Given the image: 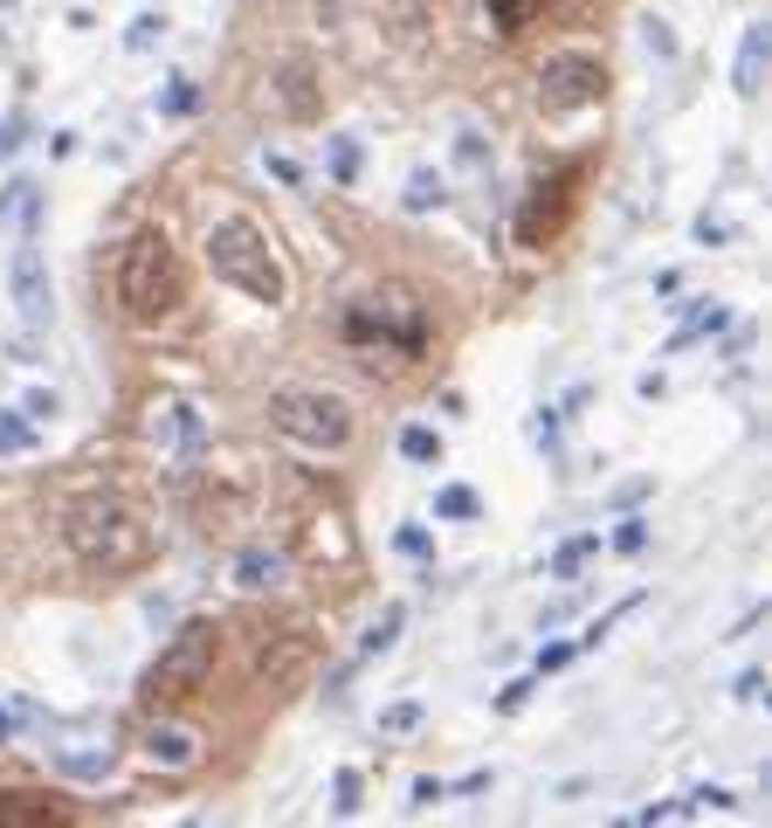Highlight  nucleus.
Segmentation results:
<instances>
[{
	"label": "nucleus",
	"mask_w": 772,
	"mask_h": 828,
	"mask_svg": "<svg viewBox=\"0 0 772 828\" xmlns=\"http://www.w3.org/2000/svg\"><path fill=\"white\" fill-rule=\"evenodd\" d=\"M69 553L90 566V574H139L159 553V532L145 525V511H132L124 498H84L69 511Z\"/></svg>",
	"instance_id": "obj_1"
},
{
	"label": "nucleus",
	"mask_w": 772,
	"mask_h": 828,
	"mask_svg": "<svg viewBox=\"0 0 772 828\" xmlns=\"http://www.w3.org/2000/svg\"><path fill=\"white\" fill-rule=\"evenodd\" d=\"M208 270H214V283H228V291H242L249 304H283L290 297V276H283V263H276V249H269V236L255 221H242V215H228V221H214L208 228Z\"/></svg>",
	"instance_id": "obj_2"
},
{
	"label": "nucleus",
	"mask_w": 772,
	"mask_h": 828,
	"mask_svg": "<svg viewBox=\"0 0 772 828\" xmlns=\"http://www.w3.org/2000/svg\"><path fill=\"white\" fill-rule=\"evenodd\" d=\"M179 297H187V276H179V255L173 242L159 236V228H145V236L124 242L118 255V310L132 325H159L179 310Z\"/></svg>",
	"instance_id": "obj_3"
},
{
	"label": "nucleus",
	"mask_w": 772,
	"mask_h": 828,
	"mask_svg": "<svg viewBox=\"0 0 772 828\" xmlns=\"http://www.w3.org/2000/svg\"><path fill=\"white\" fill-rule=\"evenodd\" d=\"M345 339L366 359V373H394L400 359H415L428 346V310L407 297V291H386V297H359L345 310Z\"/></svg>",
	"instance_id": "obj_4"
},
{
	"label": "nucleus",
	"mask_w": 772,
	"mask_h": 828,
	"mask_svg": "<svg viewBox=\"0 0 772 828\" xmlns=\"http://www.w3.org/2000/svg\"><path fill=\"white\" fill-rule=\"evenodd\" d=\"M214 663H221V629L214 621H187L159 656H152V669L139 677V705L152 711H173L187 705V697H200L214 684Z\"/></svg>",
	"instance_id": "obj_5"
},
{
	"label": "nucleus",
	"mask_w": 772,
	"mask_h": 828,
	"mask_svg": "<svg viewBox=\"0 0 772 828\" xmlns=\"http://www.w3.org/2000/svg\"><path fill=\"white\" fill-rule=\"evenodd\" d=\"M269 428L297 449H345L352 443V407L339 394H324V386H276Z\"/></svg>",
	"instance_id": "obj_6"
},
{
	"label": "nucleus",
	"mask_w": 772,
	"mask_h": 828,
	"mask_svg": "<svg viewBox=\"0 0 772 828\" xmlns=\"http://www.w3.org/2000/svg\"><path fill=\"white\" fill-rule=\"evenodd\" d=\"M607 97V69L594 56H580V48H565V56H552L545 69H538V103H545V118H573L586 111V103Z\"/></svg>",
	"instance_id": "obj_7"
},
{
	"label": "nucleus",
	"mask_w": 772,
	"mask_h": 828,
	"mask_svg": "<svg viewBox=\"0 0 772 828\" xmlns=\"http://www.w3.org/2000/svg\"><path fill=\"white\" fill-rule=\"evenodd\" d=\"M8 297H14V310H21V325L29 331H42L48 325V263H42V242L21 228V242H14V255H8Z\"/></svg>",
	"instance_id": "obj_8"
},
{
	"label": "nucleus",
	"mask_w": 772,
	"mask_h": 828,
	"mask_svg": "<svg viewBox=\"0 0 772 828\" xmlns=\"http://www.w3.org/2000/svg\"><path fill=\"white\" fill-rule=\"evenodd\" d=\"M311 663H318V635L311 629H283V635L263 642V656H255V684L263 690H297L311 677Z\"/></svg>",
	"instance_id": "obj_9"
},
{
	"label": "nucleus",
	"mask_w": 772,
	"mask_h": 828,
	"mask_svg": "<svg viewBox=\"0 0 772 828\" xmlns=\"http://www.w3.org/2000/svg\"><path fill=\"white\" fill-rule=\"evenodd\" d=\"M565 207H573V173L531 179V194H525V207H518V242H525V249H545L559 228H565Z\"/></svg>",
	"instance_id": "obj_10"
},
{
	"label": "nucleus",
	"mask_w": 772,
	"mask_h": 828,
	"mask_svg": "<svg viewBox=\"0 0 772 828\" xmlns=\"http://www.w3.org/2000/svg\"><path fill=\"white\" fill-rule=\"evenodd\" d=\"M145 766H159V773H187V766H200V732H194V724L159 718V724L145 732Z\"/></svg>",
	"instance_id": "obj_11"
},
{
	"label": "nucleus",
	"mask_w": 772,
	"mask_h": 828,
	"mask_svg": "<svg viewBox=\"0 0 772 828\" xmlns=\"http://www.w3.org/2000/svg\"><path fill=\"white\" fill-rule=\"evenodd\" d=\"M145 435H152V443H166V449H187V456H194L208 428H200V414H194L187 401H166V407L145 414Z\"/></svg>",
	"instance_id": "obj_12"
},
{
	"label": "nucleus",
	"mask_w": 772,
	"mask_h": 828,
	"mask_svg": "<svg viewBox=\"0 0 772 828\" xmlns=\"http://www.w3.org/2000/svg\"><path fill=\"white\" fill-rule=\"evenodd\" d=\"M283 580H290V559H283L276 546H242L235 553V587L242 593H276Z\"/></svg>",
	"instance_id": "obj_13"
},
{
	"label": "nucleus",
	"mask_w": 772,
	"mask_h": 828,
	"mask_svg": "<svg viewBox=\"0 0 772 828\" xmlns=\"http://www.w3.org/2000/svg\"><path fill=\"white\" fill-rule=\"evenodd\" d=\"M765 56H772V29H765V21H752V29H745V42H738V69H731V90H738V97H759Z\"/></svg>",
	"instance_id": "obj_14"
},
{
	"label": "nucleus",
	"mask_w": 772,
	"mask_h": 828,
	"mask_svg": "<svg viewBox=\"0 0 772 828\" xmlns=\"http://www.w3.org/2000/svg\"><path fill=\"white\" fill-rule=\"evenodd\" d=\"M242 490L235 483H228V477H214L208 470V490H194V518H200V525H208V532H221V525H235V518H242Z\"/></svg>",
	"instance_id": "obj_15"
},
{
	"label": "nucleus",
	"mask_w": 772,
	"mask_h": 828,
	"mask_svg": "<svg viewBox=\"0 0 772 828\" xmlns=\"http://www.w3.org/2000/svg\"><path fill=\"white\" fill-rule=\"evenodd\" d=\"M725 325H731V310L717 304V297H690V304H683V325H676V339H669V352L697 346V339H710V331H725Z\"/></svg>",
	"instance_id": "obj_16"
},
{
	"label": "nucleus",
	"mask_w": 772,
	"mask_h": 828,
	"mask_svg": "<svg viewBox=\"0 0 772 828\" xmlns=\"http://www.w3.org/2000/svg\"><path fill=\"white\" fill-rule=\"evenodd\" d=\"M276 97L290 118H318V84H311V63H283L276 69Z\"/></svg>",
	"instance_id": "obj_17"
},
{
	"label": "nucleus",
	"mask_w": 772,
	"mask_h": 828,
	"mask_svg": "<svg viewBox=\"0 0 772 828\" xmlns=\"http://www.w3.org/2000/svg\"><path fill=\"white\" fill-rule=\"evenodd\" d=\"M304 553H311V559H331V566H345L352 559V538H345V525H339V518H304Z\"/></svg>",
	"instance_id": "obj_18"
},
{
	"label": "nucleus",
	"mask_w": 772,
	"mask_h": 828,
	"mask_svg": "<svg viewBox=\"0 0 772 828\" xmlns=\"http://www.w3.org/2000/svg\"><path fill=\"white\" fill-rule=\"evenodd\" d=\"M434 518H442V525H470V518H483V498L470 483H442L434 490Z\"/></svg>",
	"instance_id": "obj_19"
},
{
	"label": "nucleus",
	"mask_w": 772,
	"mask_h": 828,
	"mask_svg": "<svg viewBox=\"0 0 772 828\" xmlns=\"http://www.w3.org/2000/svg\"><path fill=\"white\" fill-rule=\"evenodd\" d=\"M35 207H42V187H35V179H8V187H0V221L29 228V221H35Z\"/></svg>",
	"instance_id": "obj_20"
},
{
	"label": "nucleus",
	"mask_w": 772,
	"mask_h": 828,
	"mask_svg": "<svg viewBox=\"0 0 772 828\" xmlns=\"http://www.w3.org/2000/svg\"><path fill=\"white\" fill-rule=\"evenodd\" d=\"M400 629H407V608H400V601H386V608L373 614V629L359 635V650H366V656H379V650H394V642H400Z\"/></svg>",
	"instance_id": "obj_21"
},
{
	"label": "nucleus",
	"mask_w": 772,
	"mask_h": 828,
	"mask_svg": "<svg viewBox=\"0 0 772 828\" xmlns=\"http://www.w3.org/2000/svg\"><path fill=\"white\" fill-rule=\"evenodd\" d=\"M600 553V532H580V538H565V546L552 553V580H580V566Z\"/></svg>",
	"instance_id": "obj_22"
},
{
	"label": "nucleus",
	"mask_w": 772,
	"mask_h": 828,
	"mask_svg": "<svg viewBox=\"0 0 772 828\" xmlns=\"http://www.w3.org/2000/svg\"><path fill=\"white\" fill-rule=\"evenodd\" d=\"M35 443H42V422H29L21 407H14V414H0V456H29Z\"/></svg>",
	"instance_id": "obj_23"
},
{
	"label": "nucleus",
	"mask_w": 772,
	"mask_h": 828,
	"mask_svg": "<svg viewBox=\"0 0 772 828\" xmlns=\"http://www.w3.org/2000/svg\"><path fill=\"white\" fill-rule=\"evenodd\" d=\"M0 821H63V808L42 794H0Z\"/></svg>",
	"instance_id": "obj_24"
},
{
	"label": "nucleus",
	"mask_w": 772,
	"mask_h": 828,
	"mask_svg": "<svg viewBox=\"0 0 772 828\" xmlns=\"http://www.w3.org/2000/svg\"><path fill=\"white\" fill-rule=\"evenodd\" d=\"M400 456L428 470V462H442V435H434L428 422H407V428H400Z\"/></svg>",
	"instance_id": "obj_25"
},
{
	"label": "nucleus",
	"mask_w": 772,
	"mask_h": 828,
	"mask_svg": "<svg viewBox=\"0 0 772 828\" xmlns=\"http://www.w3.org/2000/svg\"><path fill=\"white\" fill-rule=\"evenodd\" d=\"M359 160H366V152H359V139H324V166H331V179H339V187H352V179H359Z\"/></svg>",
	"instance_id": "obj_26"
},
{
	"label": "nucleus",
	"mask_w": 772,
	"mask_h": 828,
	"mask_svg": "<svg viewBox=\"0 0 772 828\" xmlns=\"http://www.w3.org/2000/svg\"><path fill=\"white\" fill-rule=\"evenodd\" d=\"M159 111L166 118H194L200 111V84H194V76H173V84L159 90Z\"/></svg>",
	"instance_id": "obj_27"
},
{
	"label": "nucleus",
	"mask_w": 772,
	"mask_h": 828,
	"mask_svg": "<svg viewBox=\"0 0 772 828\" xmlns=\"http://www.w3.org/2000/svg\"><path fill=\"white\" fill-rule=\"evenodd\" d=\"M407 215H428V207H442V173H415L407 179V194H400Z\"/></svg>",
	"instance_id": "obj_28"
},
{
	"label": "nucleus",
	"mask_w": 772,
	"mask_h": 828,
	"mask_svg": "<svg viewBox=\"0 0 772 828\" xmlns=\"http://www.w3.org/2000/svg\"><path fill=\"white\" fill-rule=\"evenodd\" d=\"M421 718H428L421 697H400V705H386V711H379V732H386V739H400V732H415Z\"/></svg>",
	"instance_id": "obj_29"
},
{
	"label": "nucleus",
	"mask_w": 772,
	"mask_h": 828,
	"mask_svg": "<svg viewBox=\"0 0 772 828\" xmlns=\"http://www.w3.org/2000/svg\"><path fill=\"white\" fill-rule=\"evenodd\" d=\"M531 14H538V0H490V29H497V35L531 29Z\"/></svg>",
	"instance_id": "obj_30"
},
{
	"label": "nucleus",
	"mask_w": 772,
	"mask_h": 828,
	"mask_svg": "<svg viewBox=\"0 0 772 828\" xmlns=\"http://www.w3.org/2000/svg\"><path fill=\"white\" fill-rule=\"evenodd\" d=\"M359 794H366L359 766H339V773H331V808H339V815H359Z\"/></svg>",
	"instance_id": "obj_31"
},
{
	"label": "nucleus",
	"mask_w": 772,
	"mask_h": 828,
	"mask_svg": "<svg viewBox=\"0 0 772 828\" xmlns=\"http://www.w3.org/2000/svg\"><path fill=\"white\" fill-rule=\"evenodd\" d=\"M607 546H614V553H628V559H635L641 546H649V518H621V525H614V538H607Z\"/></svg>",
	"instance_id": "obj_32"
},
{
	"label": "nucleus",
	"mask_w": 772,
	"mask_h": 828,
	"mask_svg": "<svg viewBox=\"0 0 772 828\" xmlns=\"http://www.w3.org/2000/svg\"><path fill=\"white\" fill-rule=\"evenodd\" d=\"M394 553H407V559H434L428 525H400V532H394Z\"/></svg>",
	"instance_id": "obj_33"
},
{
	"label": "nucleus",
	"mask_w": 772,
	"mask_h": 828,
	"mask_svg": "<svg viewBox=\"0 0 772 828\" xmlns=\"http://www.w3.org/2000/svg\"><path fill=\"white\" fill-rule=\"evenodd\" d=\"M580 656V642H545V650H538V663H531V677H552V669H565Z\"/></svg>",
	"instance_id": "obj_34"
},
{
	"label": "nucleus",
	"mask_w": 772,
	"mask_h": 828,
	"mask_svg": "<svg viewBox=\"0 0 772 828\" xmlns=\"http://www.w3.org/2000/svg\"><path fill=\"white\" fill-rule=\"evenodd\" d=\"M21 414H29V422H56V414H63V401L48 394V386H29V394H21Z\"/></svg>",
	"instance_id": "obj_35"
},
{
	"label": "nucleus",
	"mask_w": 772,
	"mask_h": 828,
	"mask_svg": "<svg viewBox=\"0 0 772 828\" xmlns=\"http://www.w3.org/2000/svg\"><path fill=\"white\" fill-rule=\"evenodd\" d=\"M434 800H449V781H434V773H421V781H415V794H407V808H415V815H428Z\"/></svg>",
	"instance_id": "obj_36"
},
{
	"label": "nucleus",
	"mask_w": 772,
	"mask_h": 828,
	"mask_svg": "<svg viewBox=\"0 0 772 828\" xmlns=\"http://www.w3.org/2000/svg\"><path fill=\"white\" fill-rule=\"evenodd\" d=\"M531 690H538V677H518V684H504V690H497V711H504V718H510V711H525V705H531Z\"/></svg>",
	"instance_id": "obj_37"
},
{
	"label": "nucleus",
	"mask_w": 772,
	"mask_h": 828,
	"mask_svg": "<svg viewBox=\"0 0 772 828\" xmlns=\"http://www.w3.org/2000/svg\"><path fill=\"white\" fill-rule=\"evenodd\" d=\"M159 29H166L159 14H139V21H132V35H124V48H152V42H159Z\"/></svg>",
	"instance_id": "obj_38"
},
{
	"label": "nucleus",
	"mask_w": 772,
	"mask_h": 828,
	"mask_svg": "<svg viewBox=\"0 0 772 828\" xmlns=\"http://www.w3.org/2000/svg\"><path fill=\"white\" fill-rule=\"evenodd\" d=\"M641 42H649L655 56H676V35H669V21H641Z\"/></svg>",
	"instance_id": "obj_39"
},
{
	"label": "nucleus",
	"mask_w": 772,
	"mask_h": 828,
	"mask_svg": "<svg viewBox=\"0 0 772 828\" xmlns=\"http://www.w3.org/2000/svg\"><path fill=\"white\" fill-rule=\"evenodd\" d=\"M697 808H738V794L731 787H697V794H690V815H697Z\"/></svg>",
	"instance_id": "obj_40"
},
{
	"label": "nucleus",
	"mask_w": 772,
	"mask_h": 828,
	"mask_svg": "<svg viewBox=\"0 0 772 828\" xmlns=\"http://www.w3.org/2000/svg\"><path fill=\"white\" fill-rule=\"evenodd\" d=\"M263 166H269V173L283 179V187H297V179H304V173H297V160H290V152H263Z\"/></svg>",
	"instance_id": "obj_41"
},
{
	"label": "nucleus",
	"mask_w": 772,
	"mask_h": 828,
	"mask_svg": "<svg viewBox=\"0 0 772 828\" xmlns=\"http://www.w3.org/2000/svg\"><path fill=\"white\" fill-rule=\"evenodd\" d=\"M455 160H462V166L476 173V166H483V132H462V145H455Z\"/></svg>",
	"instance_id": "obj_42"
},
{
	"label": "nucleus",
	"mask_w": 772,
	"mask_h": 828,
	"mask_svg": "<svg viewBox=\"0 0 772 828\" xmlns=\"http://www.w3.org/2000/svg\"><path fill=\"white\" fill-rule=\"evenodd\" d=\"M738 697H745V705H759V697H765V669H745V677H738Z\"/></svg>",
	"instance_id": "obj_43"
},
{
	"label": "nucleus",
	"mask_w": 772,
	"mask_h": 828,
	"mask_svg": "<svg viewBox=\"0 0 772 828\" xmlns=\"http://www.w3.org/2000/svg\"><path fill=\"white\" fill-rule=\"evenodd\" d=\"M14 145H21V124L8 118V124H0V160H8V152H14Z\"/></svg>",
	"instance_id": "obj_44"
},
{
	"label": "nucleus",
	"mask_w": 772,
	"mask_h": 828,
	"mask_svg": "<svg viewBox=\"0 0 772 828\" xmlns=\"http://www.w3.org/2000/svg\"><path fill=\"white\" fill-rule=\"evenodd\" d=\"M8 739H14V711H8V705H0V745H8Z\"/></svg>",
	"instance_id": "obj_45"
}]
</instances>
